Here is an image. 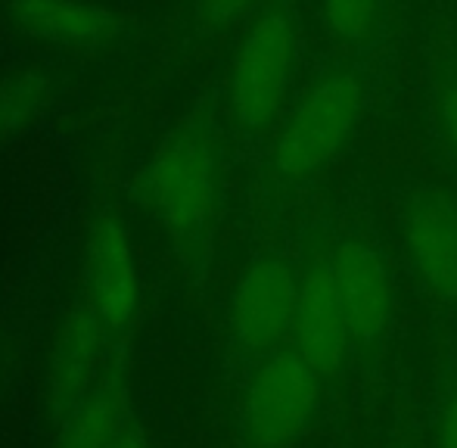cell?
Listing matches in <instances>:
<instances>
[{
	"instance_id": "cell-1",
	"label": "cell",
	"mask_w": 457,
	"mask_h": 448,
	"mask_svg": "<svg viewBox=\"0 0 457 448\" xmlns=\"http://www.w3.org/2000/svg\"><path fill=\"white\" fill-rule=\"evenodd\" d=\"M364 110V81L355 62H337L312 81L287 112L271 150V178L302 184L349 146Z\"/></svg>"
},
{
	"instance_id": "cell-2",
	"label": "cell",
	"mask_w": 457,
	"mask_h": 448,
	"mask_svg": "<svg viewBox=\"0 0 457 448\" xmlns=\"http://www.w3.org/2000/svg\"><path fill=\"white\" fill-rule=\"evenodd\" d=\"M146 194L184 253L205 255L218 203V156L205 128H181L162 140L146 171Z\"/></svg>"
},
{
	"instance_id": "cell-3",
	"label": "cell",
	"mask_w": 457,
	"mask_h": 448,
	"mask_svg": "<svg viewBox=\"0 0 457 448\" xmlns=\"http://www.w3.org/2000/svg\"><path fill=\"white\" fill-rule=\"evenodd\" d=\"M295 19L287 0H271L243 31L230 62V110L243 131L280 119L295 75Z\"/></svg>"
},
{
	"instance_id": "cell-4",
	"label": "cell",
	"mask_w": 457,
	"mask_h": 448,
	"mask_svg": "<svg viewBox=\"0 0 457 448\" xmlns=\"http://www.w3.org/2000/svg\"><path fill=\"white\" fill-rule=\"evenodd\" d=\"M324 380L293 349L259 358L243 389V430L255 448H287L314 424Z\"/></svg>"
},
{
	"instance_id": "cell-5",
	"label": "cell",
	"mask_w": 457,
	"mask_h": 448,
	"mask_svg": "<svg viewBox=\"0 0 457 448\" xmlns=\"http://www.w3.org/2000/svg\"><path fill=\"white\" fill-rule=\"evenodd\" d=\"M324 261L333 274L352 334V355H377L395 311V284L389 268L358 236H327Z\"/></svg>"
},
{
	"instance_id": "cell-6",
	"label": "cell",
	"mask_w": 457,
	"mask_h": 448,
	"mask_svg": "<svg viewBox=\"0 0 457 448\" xmlns=\"http://www.w3.org/2000/svg\"><path fill=\"white\" fill-rule=\"evenodd\" d=\"M299 299V271L280 255H259L230 296V334L255 361L289 343Z\"/></svg>"
},
{
	"instance_id": "cell-7",
	"label": "cell",
	"mask_w": 457,
	"mask_h": 448,
	"mask_svg": "<svg viewBox=\"0 0 457 448\" xmlns=\"http://www.w3.org/2000/svg\"><path fill=\"white\" fill-rule=\"evenodd\" d=\"M398 236L414 278L442 299L457 296V209L429 187L398 200Z\"/></svg>"
},
{
	"instance_id": "cell-8",
	"label": "cell",
	"mask_w": 457,
	"mask_h": 448,
	"mask_svg": "<svg viewBox=\"0 0 457 448\" xmlns=\"http://www.w3.org/2000/svg\"><path fill=\"white\" fill-rule=\"evenodd\" d=\"M289 345L318 370L324 383L339 380L352 358L349 321L324 255L299 271V299H295Z\"/></svg>"
},
{
	"instance_id": "cell-9",
	"label": "cell",
	"mask_w": 457,
	"mask_h": 448,
	"mask_svg": "<svg viewBox=\"0 0 457 448\" xmlns=\"http://www.w3.org/2000/svg\"><path fill=\"white\" fill-rule=\"evenodd\" d=\"M85 293L100 328L125 330L137 315V265L119 219H96L85 240Z\"/></svg>"
},
{
	"instance_id": "cell-10",
	"label": "cell",
	"mask_w": 457,
	"mask_h": 448,
	"mask_svg": "<svg viewBox=\"0 0 457 448\" xmlns=\"http://www.w3.org/2000/svg\"><path fill=\"white\" fill-rule=\"evenodd\" d=\"M10 16L22 31L62 47H100L115 19L85 0H10Z\"/></svg>"
},
{
	"instance_id": "cell-11",
	"label": "cell",
	"mask_w": 457,
	"mask_h": 448,
	"mask_svg": "<svg viewBox=\"0 0 457 448\" xmlns=\"http://www.w3.org/2000/svg\"><path fill=\"white\" fill-rule=\"evenodd\" d=\"M327 35L349 50H370L383 41L389 25L386 0H320Z\"/></svg>"
},
{
	"instance_id": "cell-12",
	"label": "cell",
	"mask_w": 457,
	"mask_h": 448,
	"mask_svg": "<svg viewBox=\"0 0 457 448\" xmlns=\"http://www.w3.org/2000/svg\"><path fill=\"white\" fill-rule=\"evenodd\" d=\"M125 395L115 386L96 393L91 405L81 408V414L66 427L60 448H115L125 439Z\"/></svg>"
},
{
	"instance_id": "cell-13",
	"label": "cell",
	"mask_w": 457,
	"mask_h": 448,
	"mask_svg": "<svg viewBox=\"0 0 457 448\" xmlns=\"http://www.w3.org/2000/svg\"><path fill=\"white\" fill-rule=\"evenodd\" d=\"M433 115L445 150L457 162V56H448L436 66L433 79Z\"/></svg>"
},
{
	"instance_id": "cell-14",
	"label": "cell",
	"mask_w": 457,
	"mask_h": 448,
	"mask_svg": "<svg viewBox=\"0 0 457 448\" xmlns=\"http://www.w3.org/2000/svg\"><path fill=\"white\" fill-rule=\"evenodd\" d=\"M433 443L436 448H457V374L448 377L436 402Z\"/></svg>"
},
{
	"instance_id": "cell-15",
	"label": "cell",
	"mask_w": 457,
	"mask_h": 448,
	"mask_svg": "<svg viewBox=\"0 0 457 448\" xmlns=\"http://www.w3.org/2000/svg\"><path fill=\"white\" fill-rule=\"evenodd\" d=\"M37 100V87L31 81H19V85H4L0 87V134L10 128L22 125L25 115L31 112Z\"/></svg>"
},
{
	"instance_id": "cell-16",
	"label": "cell",
	"mask_w": 457,
	"mask_h": 448,
	"mask_svg": "<svg viewBox=\"0 0 457 448\" xmlns=\"http://www.w3.org/2000/svg\"><path fill=\"white\" fill-rule=\"evenodd\" d=\"M259 0H199V19L209 29H228L240 16H246Z\"/></svg>"
},
{
	"instance_id": "cell-17",
	"label": "cell",
	"mask_w": 457,
	"mask_h": 448,
	"mask_svg": "<svg viewBox=\"0 0 457 448\" xmlns=\"http://www.w3.org/2000/svg\"><path fill=\"white\" fill-rule=\"evenodd\" d=\"M115 448H140V445H137V443H131V439H128V436H125V439H121V443H119V445H115Z\"/></svg>"
}]
</instances>
